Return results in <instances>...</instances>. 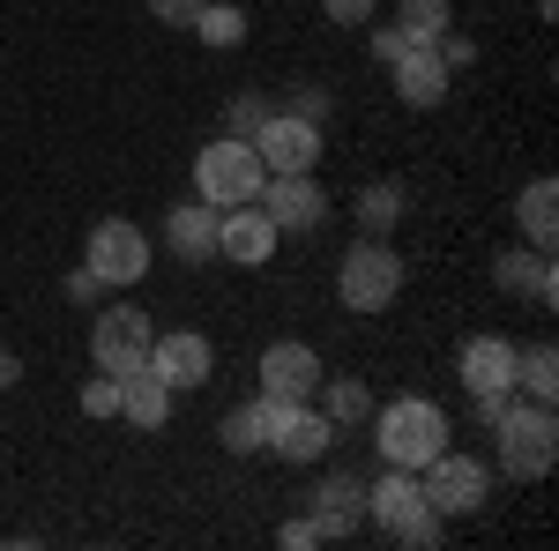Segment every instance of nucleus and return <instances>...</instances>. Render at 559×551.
Returning a JSON list of instances; mask_svg holds the SVG:
<instances>
[{"label":"nucleus","instance_id":"f257e3e1","mask_svg":"<svg viewBox=\"0 0 559 551\" xmlns=\"http://www.w3.org/2000/svg\"><path fill=\"white\" fill-rule=\"evenodd\" d=\"M373 447H381V463L395 469H426L455 432H448V410L426 403V395H395V403H373Z\"/></svg>","mask_w":559,"mask_h":551},{"label":"nucleus","instance_id":"f03ea898","mask_svg":"<svg viewBox=\"0 0 559 551\" xmlns=\"http://www.w3.org/2000/svg\"><path fill=\"white\" fill-rule=\"evenodd\" d=\"M500 447V469L515 477V484H537L545 469L559 463V418H552V403H530V395H508V410L485 424Z\"/></svg>","mask_w":559,"mask_h":551},{"label":"nucleus","instance_id":"7ed1b4c3","mask_svg":"<svg viewBox=\"0 0 559 551\" xmlns=\"http://www.w3.org/2000/svg\"><path fill=\"white\" fill-rule=\"evenodd\" d=\"M269 165L254 157V142L247 134H216L194 149V202H210V209H239V202H254Z\"/></svg>","mask_w":559,"mask_h":551},{"label":"nucleus","instance_id":"20e7f679","mask_svg":"<svg viewBox=\"0 0 559 551\" xmlns=\"http://www.w3.org/2000/svg\"><path fill=\"white\" fill-rule=\"evenodd\" d=\"M336 298L350 313H388L403 298V254L388 239H358L344 261H336Z\"/></svg>","mask_w":559,"mask_h":551},{"label":"nucleus","instance_id":"39448f33","mask_svg":"<svg viewBox=\"0 0 559 551\" xmlns=\"http://www.w3.org/2000/svg\"><path fill=\"white\" fill-rule=\"evenodd\" d=\"M418 492H426V507L440 514V522H463V514H477L485 500H492V469L448 440V447L418 469Z\"/></svg>","mask_w":559,"mask_h":551},{"label":"nucleus","instance_id":"423d86ee","mask_svg":"<svg viewBox=\"0 0 559 551\" xmlns=\"http://www.w3.org/2000/svg\"><path fill=\"white\" fill-rule=\"evenodd\" d=\"M83 261L97 268V284H105V291H128V284L150 276L157 247H150V231L128 224V216H97V224H90V239H83Z\"/></svg>","mask_w":559,"mask_h":551},{"label":"nucleus","instance_id":"0eeeda50","mask_svg":"<svg viewBox=\"0 0 559 551\" xmlns=\"http://www.w3.org/2000/svg\"><path fill=\"white\" fill-rule=\"evenodd\" d=\"M150 343H157V321L142 306H97V321H90V366L97 373H134V366H150Z\"/></svg>","mask_w":559,"mask_h":551},{"label":"nucleus","instance_id":"6e6552de","mask_svg":"<svg viewBox=\"0 0 559 551\" xmlns=\"http://www.w3.org/2000/svg\"><path fill=\"white\" fill-rule=\"evenodd\" d=\"M254 202L276 231H321V224H329V194H321L313 171H269Z\"/></svg>","mask_w":559,"mask_h":551},{"label":"nucleus","instance_id":"1a4fd4ad","mask_svg":"<svg viewBox=\"0 0 559 551\" xmlns=\"http://www.w3.org/2000/svg\"><path fill=\"white\" fill-rule=\"evenodd\" d=\"M247 142H254V157L269 171H313V165H321V149H329V142H321V128H313V120H299V112H284V105H276V112H269Z\"/></svg>","mask_w":559,"mask_h":551},{"label":"nucleus","instance_id":"9d476101","mask_svg":"<svg viewBox=\"0 0 559 551\" xmlns=\"http://www.w3.org/2000/svg\"><path fill=\"white\" fill-rule=\"evenodd\" d=\"M150 366H157V381L173 387V395H194V387L216 381V343L202 328H165V336L150 343Z\"/></svg>","mask_w":559,"mask_h":551},{"label":"nucleus","instance_id":"9b49d317","mask_svg":"<svg viewBox=\"0 0 559 551\" xmlns=\"http://www.w3.org/2000/svg\"><path fill=\"white\" fill-rule=\"evenodd\" d=\"M276 224L261 216V202H239V209H216V261H231V268H261V261H276Z\"/></svg>","mask_w":559,"mask_h":551},{"label":"nucleus","instance_id":"f8f14e48","mask_svg":"<svg viewBox=\"0 0 559 551\" xmlns=\"http://www.w3.org/2000/svg\"><path fill=\"white\" fill-rule=\"evenodd\" d=\"M269 447L284 455V463H321L329 447H336V424L321 403H276V418H269Z\"/></svg>","mask_w":559,"mask_h":551},{"label":"nucleus","instance_id":"ddd939ff","mask_svg":"<svg viewBox=\"0 0 559 551\" xmlns=\"http://www.w3.org/2000/svg\"><path fill=\"white\" fill-rule=\"evenodd\" d=\"M254 373H261V395H269V403H313V387H321V350H313V343H269Z\"/></svg>","mask_w":559,"mask_h":551},{"label":"nucleus","instance_id":"4468645a","mask_svg":"<svg viewBox=\"0 0 559 551\" xmlns=\"http://www.w3.org/2000/svg\"><path fill=\"white\" fill-rule=\"evenodd\" d=\"M455 381L471 387V395H515V343L508 336H471L455 350Z\"/></svg>","mask_w":559,"mask_h":551},{"label":"nucleus","instance_id":"2eb2a0df","mask_svg":"<svg viewBox=\"0 0 559 551\" xmlns=\"http://www.w3.org/2000/svg\"><path fill=\"white\" fill-rule=\"evenodd\" d=\"M388 75H395V97H403L411 112H432V105L455 89V68L440 60V45H411V52H403Z\"/></svg>","mask_w":559,"mask_h":551},{"label":"nucleus","instance_id":"dca6fc26","mask_svg":"<svg viewBox=\"0 0 559 551\" xmlns=\"http://www.w3.org/2000/svg\"><path fill=\"white\" fill-rule=\"evenodd\" d=\"M492 291H500V298H537V306H552V298H559L552 254H537V247H508V254H492Z\"/></svg>","mask_w":559,"mask_h":551},{"label":"nucleus","instance_id":"f3484780","mask_svg":"<svg viewBox=\"0 0 559 551\" xmlns=\"http://www.w3.org/2000/svg\"><path fill=\"white\" fill-rule=\"evenodd\" d=\"M313 522H321V544H336V537H350L358 522H366V484L350 477V469H336V477H321L313 492Z\"/></svg>","mask_w":559,"mask_h":551},{"label":"nucleus","instance_id":"a211bd4d","mask_svg":"<svg viewBox=\"0 0 559 551\" xmlns=\"http://www.w3.org/2000/svg\"><path fill=\"white\" fill-rule=\"evenodd\" d=\"M418 507H426V492H418V469H395V463H388L381 477L366 484V522H373L381 537H395V529H403V522H411Z\"/></svg>","mask_w":559,"mask_h":551},{"label":"nucleus","instance_id":"6ab92c4d","mask_svg":"<svg viewBox=\"0 0 559 551\" xmlns=\"http://www.w3.org/2000/svg\"><path fill=\"white\" fill-rule=\"evenodd\" d=\"M173 387L157 381V366H134V373H120V418L134 424V432H165L173 424Z\"/></svg>","mask_w":559,"mask_h":551},{"label":"nucleus","instance_id":"aec40b11","mask_svg":"<svg viewBox=\"0 0 559 551\" xmlns=\"http://www.w3.org/2000/svg\"><path fill=\"white\" fill-rule=\"evenodd\" d=\"M165 247H173V261H187V268L216 261V209L210 202H173V209H165Z\"/></svg>","mask_w":559,"mask_h":551},{"label":"nucleus","instance_id":"412c9836","mask_svg":"<svg viewBox=\"0 0 559 551\" xmlns=\"http://www.w3.org/2000/svg\"><path fill=\"white\" fill-rule=\"evenodd\" d=\"M403 209H411V194H403L395 179H373V187H358V202H350V216H358V231H366V239H388V231L403 224Z\"/></svg>","mask_w":559,"mask_h":551},{"label":"nucleus","instance_id":"4be33fe9","mask_svg":"<svg viewBox=\"0 0 559 551\" xmlns=\"http://www.w3.org/2000/svg\"><path fill=\"white\" fill-rule=\"evenodd\" d=\"M515 216H522V231H530V247L552 254V231H559V187L552 179H530L515 194Z\"/></svg>","mask_w":559,"mask_h":551},{"label":"nucleus","instance_id":"5701e85b","mask_svg":"<svg viewBox=\"0 0 559 551\" xmlns=\"http://www.w3.org/2000/svg\"><path fill=\"white\" fill-rule=\"evenodd\" d=\"M313 403L329 410V424H336V432H344V424H366V418H373V387H366V381H350V373H336V381L321 373Z\"/></svg>","mask_w":559,"mask_h":551},{"label":"nucleus","instance_id":"b1692460","mask_svg":"<svg viewBox=\"0 0 559 551\" xmlns=\"http://www.w3.org/2000/svg\"><path fill=\"white\" fill-rule=\"evenodd\" d=\"M269 418H276V403H269V395L239 403V410L224 418V432H216V440H224V455H261V447H269Z\"/></svg>","mask_w":559,"mask_h":551},{"label":"nucleus","instance_id":"393cba45","mask_svg":"<svg viewBox=\"0 0 559 551\" xmlns=\"http://www.w3.org/2000/svg\"><path fill=\"white\" fill-rule=\"evenodd\" d=\"M455 23V0H395V31L411 45H440Z\"/></svg>","mask_w":559,"mask_h":551},{"label":"nucleus","instance_id":"a878e982","mask_svg":"<svg viewBox=\"0 0 559 551\" xmlns=\"http://www.w3.org/2000/svg\"><path fill=\"white\" fill-rule=\"evenodd\" d=\"M515 395H530V403H552V395H559V350H552V343L515 350Z\"/></svg>","mask_w":559,"mask_h":551},{"label":"nucleus","instance_id":"bb28decb","mask_svg":"<svg viewBox=\"0 0 559 551\" xmlns=\"http://www.w3.org/2000/svg\"><path fill=\"white\" fill-rule=\"evenodd\" d=\"M187 31L210 45V52H231V45H247V8H231V0H202V15H194Z\"/></svg>","mask_w":559,"mask_h":551},{"label":"nucleus","instance_id":"cd10ccee","mask_svg":"<svg viewBox=\"0 0 559 551\" xmlns=\"http://www.w3.org/2000/svg\"><path fill=\"white\" fill-rule=\"evenodd\" d=\"M83 418H120V373H90L83 381Z\"/></svg>","mask_w":559,"mask_h":551},{"label":"nucleus","instance_id":"c85d7f7f","mask_svg":"<svg viewBox=\"0 0 559 551\" xmlns=\"http://www.w3.org/2000/svg\"><path fill=\"white\" fill-rule=\"evenodd\" d=\"M269 112H276V97H269V89H239V97H231V134H254Z\"/></svg>","mask_w":559,"mask_h":551},{"label":"nucleus","instance_id":"c756f323","mask_svg":"<svg viewBox=\"0 0 559 551\" xmlns=\"http://www.w3.org/2000/svg\"><path fill=\"white\" fill-rule=\"evenodd\" d=\"M440 537H448V522H440L432 507H418L411 522H403V529H395V544H411V551H432Z\"/></svg>","mask_w":559,"mask_h":551},{"label":"nucleus","instance_id":"7c9ffc66","mask_svg":"<svg viewBox=\"0 0 559 551\" xmlns=\"http://www.w3.org/2000/svg\"><path fill=\"white\" fill-rule=\"evenodd\" d=\"M284 112H299V120H313V128H329V89H321V83H299L292 97H284Z\"/></svg>","mask_w":559,"mask_h":551},{"label":"nucleus","instance_id":"2f4dec72","mask_svg":"<svg viewBox=\"0 0 559 551\" xmlns=\"http://www.w3.org/2000/svg\"><path fill=\"white\" fill-rule=\"evenodd\" d=\"M321 15H329L336 31H366V23H373V0H321Z\"/></svg>","mask_w":559,"mask_h":551},{"label":"nucleus","instance_id":"473e14b6","mask_svg":"<svg viewBox=\"0 0 559 551\" xmlns=\"http://www.w3.org/2000/svg\"><path fill=\"white\" fill-rule=\"evenodd\" d=\"M373 68H395V60H403V52H411V38H403V31H395V23H373Z\"/></svg>","mask_w":559,"mask_h":551},{"label":"nucleus","instance_id":"72a5a7b5","mask_svg":"<svg viewBox=\"0 0 559 551\" xmlns=\"http://www.w3.org/2000/svg\"><path fill=\"white\" fill-rule=\"evenodd\" d=\"M276 544H284V551H313V544H321V522H313V514L284 522V529H276Z\"/></svg>","mask_w":559,"mask_h":551},{"label":"nucleus","instance_id":"f704fd0d","mask_svg":"<svg viewBox=\"0 0 559 551\" xmlns=\"http://www.w3.org/2000/svg\"><path fill=\"white\" fill-rule=\"evenodd\" d=\"M150 15H157L165 31H187V23L202 15V0H150Z\"/></svg>","mask_w":559,"mask_h":551},{"label":"nucleus","instance_id":"c9c22d12","mask_svg":"<svg viewBox=\"0 0 559 551\" xmlns=\"http://www.w3.org/2000/svg\"><path fill=\"white\" fill-rule=\"evenodd\" d=\"M60 291H68V306H97V291H105V284H97V268H75V276H68V284H60Z\"/></svg>","mask_w":559,"mask_h":551},{"label":"nucleus","instance_id":"e433bc0d","mask_svg":"<svg viewBox=\"0 0 559 551\" xmlns=\"http://www.w3.org/2000/svg\"><path fill=\"white\" fill-rule=\"evenodd\" d=\"M440 60H448V68L463 75V68H471V60H477V45L463 38V31H448V38H440Z\"/></svg>","mask_w":559,"mask_h":551},{"label":"nucleus","instance_id":"4c0bfd02","mask_svg":"<svg viewBox=\"0 0 559 551\" xmlns=\"http://www.w3.org/2000/svg\"><path fill=\"white\" fill-rule=\"evenodd\" d=\"M23 381V358H15V350H8V343H0V395H8V387Z\"/></svg>","mask_w":559,"mask_h":551},{"label":"nucleus","instance_id":"58836bf2","mask_svg":"<svg viewBox=\"0 0 559 551\" xmlns=\"http://www.w3.org/2000/svg\"><path fill=\"white\" fill-rule=\"evenodd\" d=\"M471 410H477V424H492L500 410H508V395H471Z\"/></svg>","mask_w":559,"mask_h":551}]
</instances>
